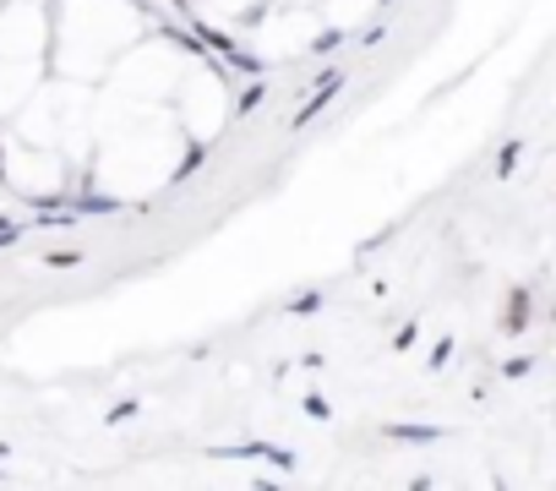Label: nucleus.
I'll use <instances>...</instances> for the list:
<instances>
[{
	"label": "nucleus",
	"instance_id": "2",
	"mask_svg": "<svg viewBox=\"0 0 556 491\" xmlns=\"http://www.w3.org/2000/svg\"><path fill=\"white\" fill-rule=\"evenodd\" d=\"M148 34V17L131 0H61L50 7V61L61 77L99 83L126 45Z\"/></svg>",
	"mask_w": 556,
	"mask_h": 491
},
{
	"label": "nucleus",
	"instance_id": "3",
	"mask_svg": "<svg viewBox=\"0 0 556 491\" xmlns=\"http://www.w3.org/2000/svg\"><path fill=\"white\" fill-rule=\"evenodd\" d=\"M45 61H50V7L45 0L0 7V121L45 83Z\"/></svg>",
	"mask_w": 556,
	"mask_h": 491
},
{
	"label": "nucleus",
	"instance_id": "4",
	"mask_svg": "<svg viewBox=\"0 0 556 491\" xmlns=\"http://www.w3.org/2000/svg\"><path fill=\"white\" fill-rule=\"evenodd\" d=\"M229 110H235V93H229L224 72L202 66V61H186V72L169 88V115L186 131V142H213L229 126Z\"/></svg>",
	"mask_w": 556,
	"mask_h": 491
},
{
	"label": "nucleus",
	"instance_id": "5",
	"mask_svg": "<svg viewBox=\"0 0 556 491\" xmlns=\"http://www.w3.org/2000/svg\"><path fill=\"white\" fill-rule=\"evenodd\" d=\"M262 12V0H202V17L213 28H245Z\"/></svg>",
	"mask_w": 556,
	"mask_h": 491
},
{
	"label": "nucleus",
	"instance_id": "1",
	"mask_svg": "<svg viewBox=\"0 0 556 491\" xmlns=\"http://www.w3.org/2000/svg\"><path fill=\"white\" fill-rule=\"evenodd\" d=\"M93 142H99L93 180L115 202H142L159 186H169L175 169L186 164V148H191L186 131L175 126V115H164V110H121V126L99 121Z\"/></svg>",
	"mask_w": 556,
	"mask_h": 491
}]
</instances>
